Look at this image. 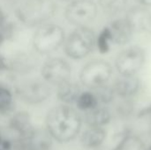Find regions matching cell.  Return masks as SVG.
I'll return each mask as SVG.
<instances>
[{
	"label": "cell",
	"mask_w": 151,
	"mask_h": 150,
	"mask_svg": "<svg viewBox=\"0 0 151 150\" xmlns=\"http://www.w3.org/2000/svg\"><path fill=\"white\" fill-rule=\"evenodd\" d=\"M46 126L51 138L65 143L73 140L79 134L81 118L75 110L63 104L53 108L49 112Z\"/></svg>",
	"instance_id": "6da1fadb"
},
{
	"label": "cell",
	"mask_w": 151,
	"mask_h": 150,
	"mask_svg": "<svg viewBox=\"0 0 151 150\" xmlns=\"http://www.w3.org/2000/svg\"><path fill=\"white\" fill-rule=\"evenodd\" d=\"M56 11L53 0H26L18 8L19 19L28 27L40 26L49 20Z\"/></svg>",
	"instance_id": "7a4b0ae2"
},
{
	"label": "cell",
	"mask_w": 151,
	"mask_h": 150,
	"mask_svg": "<svg viewBox=\"0 0 151 150\" xmlns=\"http://www.w3.org/2000/svg\"><path fill=\"white\" fill-rule=\"evenodd\" d=\"M96 34L88 27H78L65 42V51L68 57L79 60L88 56L96 46Z\"/></svg>",
	"instance_id": "3957f363"
},
{
	"label": "cell",
	"mask_w": 151,
	"mask_h": 150,
	"mask_svg": "<svg viewBox=\"0 0 151 150\" xmlns=\"http://www.w3.org/2000/svg\"><path fill=\"white\" fill-rule=\"evenodd\" d=\"M113 74L111 65L104 59H94L87 63L81 71L80 80L83 86L97 89L108 84Z\"/></svg>",
	"instance_id": "277c9868"
},
{
	"label": "cell",
	"mask_w": 151,
	"mask_h": 150,
	"mask_svg": "<svg viewBox=\"0 0 151 150\" xmlns=\"http://www.w3.org/2000/svg\"><path fill=\"white\" fill-rule=\"evenodd\" d=\"M65 42L63 28L56 24L40 25L34 35V47L42 55L56 51Z\"/></svg>",
	"instance_id": "5b68a950"
},
{
	"label": "cell",
	"mask_w": 151,
	"mask_h": 150,
	"mask_svg": "<svg viewBox=\"0 0 151 150\" xmlns=\"http://www.w3.org/2000/svg\"><path fill=\"white\" fill-rule=\"evenodd\" d=\"M146 62V51L140 45H131L116 57L115 68L119 76H137Z\"/></svg>",
	"instance_id": "8992f818"
},
{
	"label": "cell",
	"mask_w": 151,
	"mask_h": 150,
	"mask_svg": "<svg viewBox=\"0 0 151 150\" xmlns=\"http://www.w3.org/2000/svg\"><path fill=\"white\" fill-rule=\"evenodd\" d=\"M98 12L97 4L92 0H74L65 10V18L73 26L88 27L93 22Z\"/></svg>",
	"instance_id": "52a82bcc"
},
{
	"label": "cell",
	"mask_w": 151,
	"mask_h": 150,
	"mask_svg": "<svg viewBox=\"0 0 151 150\" xmlns=\"http://www.w3.org/2000/svg\"><path fill=\"white\" fill-rule=\"evenodd\" d=\"M72 68L68 62L60 57H54L46 61L42 68L43 80L50 84L58 86L70 80Z\"/></svg>",
	"instance_id": "ba28073f"
},
{
	"label": "cell",
	"mask_w": 151,
	"mask_h": 150,
	"mask_svg": "<svg viewBox=\"0 0 151 150\" xmlns=\"http://www.w3.org/2000/svg\"><path fill=\"white\" fill-rule=\"evenodd\" d=\"M20 98L29 103H39L45 101L50 95L51 89L45 80H28L17 88Z\"/></svg>",
	"instance_id": "9c48e42d"
},
{
	"label": "cell",
	"mask_w": 151,
	"mask_h": 150,
	"mask_svg": "<svg viewBox=\"0 0 151 150\" xmlns=\"http://www.w3.org/2000/svg\"><path fill=\"white\" fill-rule=\"evenodd\" d=\"M126 19L134 34H146L151 31V11L142 5H134L127 10Z\"/></svg>",
	"instance_id": "30bf717a"
},
{
	"label": "cell",
	"mask_w": 151,
	"mask_h": 150,
	"mask_svg": "<svg viewBox=\"0 0 151 150\" xmlns=\"http://www.w3.org/2000/svg\"><path fill=\"white\" fill-rule=\"evenodd\" d=\"M108 27L112 43L119 46H124L129 43L134 34L126 17L114 19Z\"/></svg>",
	"instance_id": "8fae6325"
},
{
	"label": "cell",
	"mask_w": 151,
	"mask_h": 150,
	"mask_svg": "<svg viewBox=\"0 0 151 150\" xmlns=\"http://www.w3.org/2000/svg\"><path fill=\"white\" fill-rule=\"evenodd\" d=\"M142 81L137 76H119L112 86L116 95L121 98H131L141 89Z\"/></svg>",
	"instance_id": "7c38bea8"
},
{
	"label": "cell",
	"mask_w": 151,
	"mask_h": 150,
	"mask_svg": "<svg viewBox=\"0 0 151 150\" xmlns=\"http://www.w3.org/2000/svg\"><path fill=\"white\" fill-rule=\"evenodd\" d=\"M105 136L106 133L102 126H89V127L83 132L81 141L83 146L87 148H96L104 142Z\"/></svg>",
	"instance_id": "4fadbf2b"
},
{
	"label": "cell",
	"mask_w": 151,
	"mask_h": 150,
	"mask_svg": "<svg viewBox=\"0 0 151 150\" xmlns=\"http://www.w3.org/2000/svg\"><path fill=\"white\" fill-rule=\"evenodd\" d=\"M80 94L81 90L79 86L70 80L58 86V97L65 103L76 102Z\"/></svg>",
	"instance_id": "5bb4252c"
},
{
	"label": "cell",
	"mask_w": 151,
	"mask_h": 150,
	"mask_svg": "<svg viewBox=\"0 0 151 150\" xmlns=\"http://www.w3.org/2000/svg\"><path fill=\"white\" fill-rule=\"evenodd\" d=\"M98 5L108 16L117 17L127 11L128 0H97Z\"/></svg>",
	"instance_id": "9a60e30c"
},
{
	"label": "cell",
	"mask_w": 151,
	"mask_h": 150,
	"mask_svg": "<svg viewBox=\"0 0 151 150\" xmlns=\"http://www.w3.org/2000/svg\"><path fill=\"white\" fill-rule=\"evenodd\" d=\"M86 112V121L92 126H102L108 124L111 120V113L106 108L96 106Z\"/></svg>",
	"instance_id": "2e32d148"
},
{
	"label": "cell",
	"mask_w": 151,
	"mask_h": 150,
	"mask_svg": "<svg viewBox=\"0 0 151 150\" xmlns=\"http://www.w3.org/2000/svg\"><path fill=\"white\" fill-rule=\"evenodd\" d=\"M75 103L79 110L88 111L98 105V98L96 94L90 91H85L81 92Z\"/></svg>",
	"instance_id": "e0dca14e"
},
{
	"label": "cell",
	"mask_w": 151,
	"mask_h": 150,
	"mask_svg": "<svg viewBox=\"0 0 151 150\" xmlns=\"http://www.w3.org/2000/svg\"><path fill=\"white\" fill-rule=\"evenodd\" d=\"M111 36L110 33L109 27H104L99 34L96 38V48L101 54H107L110 50H111Z\"/></svg>",
	"instance_id": "ac0fdd59"
},
{
	"label": "cell",
	"mask_w": 151,
	"mask_h": 150,
	"mask_svg": "<svg viewBox=\"0 0 151 150\" xmlns=\"http://www.w3.org/2000/svg\"><path fill=\"white\" fill-rule=\"evenodd\" d=\"M12 105V92L0 86V113L7 112Z\"/></svg>",
	"instance_id": "d6986e66"
},
{
	"label": "cell",
	"mask_w": 151,
	"mask_h": 150,
	"mask_svg": "<svg viewBox=\"0 0 151 150\" xmlns=\"http://www.w3.org/2000/svg\"><path fill=\"white\" fill-rule=\"evenodd\" d=\"M137 2L140 5H142L148 8L151 7V0H137Z\"/></svg>",
	"instance_id": "ffe728a7"
},
{
	"label": "cell",
	"mask_w": 151,
	"mask_h": 150,
	"mask_svg": "<svg viewBox=\"0 0 151 150\" xmlns=\"http://www.w3.org/2000/svg\"><path fill=\"white\" fill-rule=\"evenodd\" d=\"M62 1H66V2H73V1H74V0H62Z\"/></svg>",
	"instance_id": "44dd1931"
},
{
	"label": "cell",
	"mask_w": 151,
	"mask_h": 150,
	"mask_svg": "<svg viewBox=\"0 0 151 150\" xmlns=\"http://www.w3.org/2000/svg\"><path fill=\"white\" fill-rule=\"evenodd\" d=\"M0 150H5V149H0Z\"/></svg>",
	"instance_id": "7402d4cb"
}]
</instances>
